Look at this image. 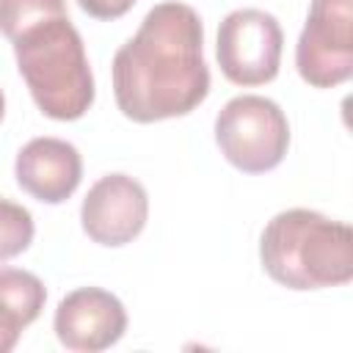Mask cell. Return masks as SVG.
Segmentation results:
<instances>
[{"label": "cell", "instance_id": "1", "mask_svg": "<svg viewBox=\"0 0 353 353\" xmlns=\"http://www.w3.org/2000/svg\"><path fill=\"white\" fill-rule=\"evenodd\" d=\"M204 28L188 3H157L113 55L119 110L141 124L185 116L210 94Z\"/></svg>", "mask_w": 353, "mask_h": 353}, {"label": "cell", "instance_id": "2", "mask_svg": "<svg viewBox=\"0 0 353 353\" xmlns=\"http://www.w3.org/2000/svg\"><path fill=\"white\" fill-rule=\"evenodd\" d=\"M268 276L290 290H320L353 279V232L323 212L292 207L273 215L259 240Z\"/></svg>", "mask_w": 353, "mask_h": 353}, {"label": "cell", "instance_id": "3", "mask_svg": "<svg viewBox=\"0 0 353 353\" xmlns=\"http://www.w3.org/2000/svg\"><path fill=\"white\" fill-rule=\"evenodd\" d=\"M11 44L19 74L44 116L74 121L91 108L94 74L83 39L69 17L44 19L17 36Z\"/></svg>", "mask_w": 353, "mask_h": 353}, {"label": "cell", "instance_id": "4", "mask_svg": "<svg viewBox=\"0 0 353 353\" xmlns=\"http://www.w3.org/2000/svg\"><path fill=\"white\" fill-rule=\"evenodd\" d=\"M215 141L221 154L234 168L245 174H265L284 160L290 146V124L273 99L240 94L218 113Z\"/></svg>", "mask_w": 353, "mask_h": 353}, {"label": "cell", "instance_id": "5", "mask_svg": "<svg viewBox=\"0 0 353 353\" xmlns=\"http://www.w3.org/2000/svg\"><path fill=\"white\" fill-rule=\"evenodd\" d=\"M295 66L314 88H334L353 74V0H312Z\"/></svg>", "mask_w": 353, "mask_h": 353}, {"label": "cell", "instance_id": "6", "mask_svg": "<svg viewBox=\"0 0 353 353\" xmlns=\"http://www.w3.org/2000/svg\"><path fill=\"white\" fill-rule=\"evenodd\" d=\"M281 25L262 8H237L218 28V63L237 85H262L279 74Z\"/></svg>", "mask_w": 353, "mask_h": 353}, {"label": "cell", "instance_id": "7", "mask_svg": "<svg viewBox=\"0 0 353 353\" xmlns=\"http://www.w3.org/2000/svg\"><path fill=\"white\" fill-rule=\"evenodd\" d=\"M149 199L138 179L108 174L91 185L83 199L80 221L85 234L99 245H127L146 226Z\"/></svg>", "mask_w": 353, "mask_h": 353}, {"label": "cell", "instance_id": "8", "mask_svg": "<svg viewBox=\"0 0 353 353\" xmlns=\"http://www.w3.org/2000/svg\"><path fill=\"white\" fill-rule=\"evenodd\" d=\"M52 325L63 347L77 353H97L121 339L127 328V312L113 292L99 287H80L58 303Z\"/></svg>", "mask_w": 353, "mask_h": 353}, {"label": "cell", "instance_id": "9", "mask_svg": "<svg viewBox=\"0 0 353 353\" xmlns=\"http://www.w3.org/2000/svg\"><path fill=\"white\" fill-rule=\"evenodd\" d=\"M17 182L33 199L44 204L66 201L83 176L80 152L61 138H33L28 141L14 163Z\"/></svg>", "mask_w": 353, "mask_h": 353}, {"label": "cell", "instance_id": "10", "mask_svg": "<svg viewBox=\"0 0 353 353\" xmlns=\"http://www.w3.org/2000/svg\"><path fill=\"white\" fill-rule=\"evenodd\" d=\"M47 301L39 276L19 268H0V353H8L22 328L30 325Z\"/></svg>", "mask_w": 353, "mask_h": 353}, {"label": "cell", "instance_id": "11", "mask_svg": "<svg viewBox=\"0 0 353 353\" xmlns=\"http://www.w3.org/2000/svg\"><path fill=\"white\" fill-rule=\"evenodd\" d=\"M52 17H66L63 0H0V33L11 41Z\"/></svg>", "mask_w": 353, "mask_h": 353}, {"label": "cell", "instance_id": "12", "mask_svg": "<svg viewBox=\"0 0 353 353\" xmlns=\"http://www.w3.org/2000/svg\"><path fill=\"white\" fill-rule=\"evenodd\" d=\"M33 215L8 199H0V262L19 256L33 243Z\"/></svg>", "mask_w": 353, "mask_h": 353}, {"label": "cell", "instance_id": "13", "mask_svg": "<svg viewBox=\"0 0 353 353\" xmlns=\"http://www.w3.org/2000/svg\"><path fill=\"white\" fill-rule=\"evenodd\" d=\"M77 6L88 17H97V19H119V17H124L135 6V0H77Z\"/></svg>", "mask_w": 353, "mask_h": 353}, {"label": "cell", "instance_id": "14", "mask_svg": "<svg viewBox=\"0 0 353 353\" xmlns=\"http://www.w3.org/2000/svg\"><path fill=\"white\" fill-rule=\"evenodd\" d=\"M3 113H6V97H3V91H0V121H3Z\"/></svg>", "mask_w": 353, "mask_h": 353}]
</instances>
